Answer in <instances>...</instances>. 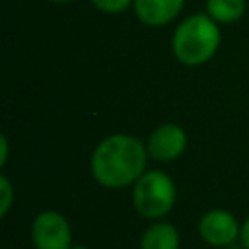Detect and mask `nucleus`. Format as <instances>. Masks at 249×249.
Masks as SVG:
<instances>
[{
  "instance_id": "obj_1",
  "label": "nucleus",
  "mask_w": 249,
  "mask_h": 249,
  "mask_svg": "<svg viewBox=\"0 0 249 249\" xmlns=\"http://www.w3.org/2000/svg\"><path fill=\"white\" fill-rule=\"evenodd\" d=\"M148 158L146 144L136 136L111 134L103 138L91 154V177L105 189L132 187L146 171Z\"/></svg>"
},
{
  "instance_id": "obj_2",
  "label": "nucleus",
  "mask_w": 249,
  "mask_h": 249,
  "mask_svg": "<svg viewBox=\"0 0 249 249\" xmlns=\"http://www.w3.org/2000/svg\"><path fill=\"white\" fill-rule=\"evenodd\" d=\"M220 39L218 23L208 14H193L175 27L171 51L181 64L200 66L216 54Z\"/></svg>"
},
{
  "instance_id": "obj_3",
  "label": "nucleus",
  "mask_w": 249,
  "mask_h": 249,
  "mask_svg": "<svg viewBox=\"0 0 249 249\" xmlns=\"http://www.w3.org/2000/svg\"><path fill=\"white\" fill-rule=\"evenodd\" d=\"M132 208L138 216L156 222L163 220L175 206L177 187L161 169H146L132 185Z\"/></svg>"
},
{
  "instance_id": "obj_4",
  "label": "nucleus",
  "mask_w": 249,
  "mask_h": 249,
  "mask_svg": "<svg viewBox=\"0 0 249 249\" xmlns=\"http://www.w3.org/2000/svg\"><path fill=\"white\" fill-rule=\"evenodd\" d=\"M31 243L35 249H70V222L58 210L39 212L31 222Z\"/></svg>"
},
{
  "instance_id": "obj_5",
  "label": "nucleus",
  "mask_w": 249,
  "mask_h": 249,
  "mask_svg": "<svg viewBox=\"0 0 249 249\" xmlns=\"http://www.w3.org/2000/svg\"><path fill=\"white\" fill-rule=\"evenodd\" d=\"M239 233L241 224L226 208H210L198 220V235L210 247H231L235 241H239Z\"/></svg>"
},
{
  "instance_id": "obj_6",
  "label": "nucleus",
  "mask_w": 249,
  "mask_h": 249,
  "mask_svg": "<svg viewBox=\"0 0 249 249\" xmlns=\"http://www.w3.org/2000/svg\"><path fill=\"white\" fill-rule=\"evenodd\" d=\"M187 132L179 124L163 123L150 132L146 150L156 161H173L187 150Z\"/></svg>"
},
{
  "instance_id": "obj_7",
  "label": "nucleus",
  "mask_w": 249,
  "mask_h": 249,
  "mask_svg": "<svg viewBox=\"0 0 249 249\" xmlns=\"http://www.w3.org/2000/svg\"><path fill=\"white\" fill-rule=\"evenodd\" d=\"M183 4L185 0H134L132 8L142 23L160 27L173 21L181 14Z\"/></svg>"
},
{
  "instance_id": "obj_8",
  "label": "nucleus",
  "mask_w": 249,
  "mask_h": 249,
  "mask_svg": "<svg viewBox=\"0 0 249 249\" xmlns=\"http://www.w3.org/2000/svg\"><path fill=\"white\" fill-rule=\"evenodd\" d=\"M179 247H181L179 230L165 220L150 222V226H146L138 241V249H179Z\"/></svg>"
},
{
  "instance_id": "obj_9",
  "label": "nucleus",
  "mask_w": 249,
  "mask_h": 249,
  "mask_svg": "<svg viewBox=\"0 0 249 249\" xmlns=\"http://www.w3.org/2000/svg\"><path fill=\"white\" fill-rule=\"evenodd\" d=\"M206 14L216 23L239 21L245 14V0H206Z\"/></svg>"
},
{
  "instance_id": "obj_10",
  "label": "nucleus",
  "mask_w": 249,
  "mask_h": 249,
  "mask_svg": "<svg viewBox=\"0 0 249 249\" xmlns=\"http://www.w3.org/2000/svg\"><path fill=\"white\" fill-rule=\"evenodd\" d=\"M14 187L6 175H0V216H6L14 204Z\"/></svg>"
},
{
  "instance_id": "obj_11",
  "label": "nucleus",
  "mask_w": 249,
  "mask_h": 249,
  "mask_svg": "<svg viewBox=\"0 0 249 249\" xmlns=\"http://www.w3.org/2000/svg\"><path fill=\"white\" fill-rule=\"evenodd\" d=\"M91 4L105 14H119L124 12L128 6H132L134 0H91Z\"/></svg>"
},
{
  "instance_id": "obj_12",
  "label": "nucleus",
  "mask_w": 249,
  "mask_h": 249,
  "mask_svg": "<svg viewBox=\"0 0 249 249\" xmlns=\"http://www.w3.org/2000/svg\"><path fill=\"white\" fill-rule=\"evenodd\" d=\"M239 243L243 249H249V216L241 222V233H239Z\"/></svg>"
},
{
  "instance_id": "obj_13",
  "label": "nucleus",
  "mask_w": 249,
  "mask_h": 249,
  "mask_svg": "<svg viewBox=\"0 0 249 249\" xmlns=\"http://www.w3.org/2000/svg\"><path fill=\"white\" fill-rule=\"evenodd\" d=\"M0 146H2V152H0V165H6V160H8V138H6V136H0Z\"/></svg>"
},
{
  "instance_id": "obj_14",
  "label": "nucleus",
  "mask_w": 249,
  "mask_h": 249,
  "mask_svg": "<svg viewBox=\"0 0 249 249\" xmlns=\"http://www.w3.org/2000/svg\"><path fill=\"white\" fill-rule=\"evenodd\" d=\"M70 249H89L88 245H84V243H72V247Z\"/></svg>"
},
{
  "instance_id": "obj_15",
  "label": "nucleus",
  "mask_w": 249,
  "mask_h": 249,
  "mask_svg": "<svg viewBox=\"0 0 249 249\" xmlns=\"http://www.w3.org/2000/svg\"><path fill=\"white\" fill-rule=\"evenodd\" d=\"M51 2H56V4H68V2H74V0H51Z\"/></svg>"
}]
</instances>
